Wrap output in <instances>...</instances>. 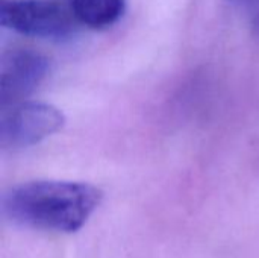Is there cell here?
Listing matches in <instances>:
<instances>
[{
    "label": "cell",
    "instance_id": "obj_2",
    "mask_svg": "<svg viewBox=\"0 0 259 258\" xmlns=\"http://www.w3.org/2000/svg\"><path fill=\"white\" fill-rule=\"evenodd\" d=\"M74 15L65 6L46 0H2L0 23L17 33L65 40L74 32Z\"/></svg>",
    "mask_w": 259,
    "mask_h": 258
},
{
    "label": "cell",
    "instance_id": "obj_5",
    "mask_svg": "<svg viewBox=\"0 0 259 258\" xmlns=\"http://www.w3.org/2000/svg\"><path fill=\"white\" fill-rule=\"evenodd\" d=\"M126 8V0H71L74 20L90 29H106L115 24Z\"/></svg>",
    "mask_w": 259,
    "mask_h": 258
},
{
    "label": "cell",
    "instance_id": "obj_6",
    "mask_svg": "<svg viewBox=\"0 0 259 258\" xmlns=\"http://www.w3.org/2000/svg\"><path fill=\"white\" fill-rule=\"evenodd\" d=\"M246 20L252 32L259 36V0H228Z\"/></svg>",
    "mask_w": 259,
    "mask_h": 258
},
{
    "label": "cell",
    "instance_id": "obj_1",
    "mask_svg": "<svg viewBox=\"0 0 259 258\" xmlns=\"http://www.w3.org/2000/svg\"><path fill=\"white\" fill-rule=\"evenodd\" d=\"M102 199V190L88 182L41 179L9 189L2 211L14 225L71 234L83 228Z\"/></svg>",
    "mask_w": 259,
    "mask_h": 258
},
{
    "label": "cell",
    "instance_id": "obj_3",
    "mask_svg": "<svg viewBox=\"0 0 259 258\" xmlns=\"http://www.w3.org/2000/svg\"><path fill=\"white\" fill-rule=\"evenodd\" d=\"M65 117L56 106L42 102H20L5 111L0 120V146L23 149L58 132Z\"/></svg>",
    "mask_w": 259,
    "mask_h": 258
},
{
    "label": "cell",
    "instance_id": "obj_4",
    "mask_svg": "<svg viewBox=\"0 0 259 258\" xmlns=\"http://www.w3.org/2000/svg\"><path fill=\"white\" fill-rule=\"evenodd\" d=\"M50 61L38 50L15 47L3 53L0 65V102L12 106L24 102L44 81Z\"/></svg>",
    "mask_w": 259,
    "mask_h": 258
}]
</instances>
